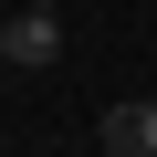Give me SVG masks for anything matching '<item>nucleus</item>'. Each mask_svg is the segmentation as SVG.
<instances>
[{
  "instance_id": "f257e3e1",
  "label": "nucleus",
  "mask_w": 157,
  "mask_h": 157,
  "mask_svg": "<svg viewBox=\"0 0 157 157\" xmlns=\"http://www.w3.org/2000/svg\"><path fill=\"white\" fill-rule=\"evenodd\" d=\"M0 63H11V73H52V63H63V11L21 0V11L0 21Z\"/></svg>"
},
{
  "instance_id": "f03ea898",
  "label": "nucleus",
  "mask_w": 157,
  "mask_h": 157,
  "mask_svg": "<svg viewBox=\"0 0 157 157\" xmlns=\"http://www.w3.org/2000/svg\"><path fill=\"white\" fill-rule=\"evenodd\" d=\"M94 147H105V157H157V94L105 105V115H94Z\"/></svg>"
},
{
  "instance_id": "7ed1b4c3",
  "label": "nucleus",
  "mask_w": 157,
  "mask_h": 157,
  "mask_svg": "<svg viewBox=\"0 0 157 157\" xmlns=\"http://www.w3.org/2000/svg\"><path fill=\"white\" fill-rule=\"evenodd\" d=\"M42 11H63V0H42Z\"/></svg>"
}]
</instances>
